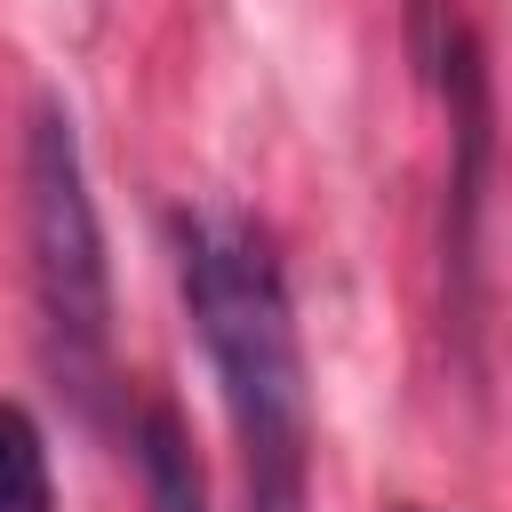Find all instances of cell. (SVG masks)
<instances>
[{"mask_svg": "<svg viewBox=\"0 0 512 512\" xmlns=\"http://www.w3.org/2000/svg\"><path fill=\"white\" fill-rule=\"evenodd\" d=\"M176 288L192 336L216 368V400L240 448V504L248 512H304L312 504V384L296 296L272 232L240 208H176Z\"/></svg>", "mask_w": 512, "mask_h": 512, "instance_id": "6da1fadb", "label": "cell"}, {"mask_svg": "<svg viewBox=\"0 0 512 512\" xmlns=\"http://www.w3.org/2000/svg\"><path fill=\"white\" fill-rule=\"evenodd\" d=\"M0 512H56L48 432L24 400H0Z\"/></svg>", "mask_w": 512, "mask_h": 512, "instance_id": "277c9868", "label": "cell"}, {"mask_svg": "<svg viewBox=\"0 0 512 512\" xmlns=\"http://www.w3.org/2000/svg\"><path fill=\"white\" fill-rule=\"evenodd\" d=\"M400 512H424V504H400Z\"/></svg>", "mask_w": 512, "mask_h": 512, "instance_id": "8992f818", "label": "cell"}, {"mask_svg": "<svg viewBox=\"0 0 512 512\" xmlns=\"http://www.w3.org/2000/svg\"><path fill=\"white\" fill-rule=\"evenodd\" d=\"M24 248H32L48 376L88 416H104V400H112V256H104V216H96L80 128L56 96H40L32 128H24Z\"/></svg>", "mask_w": 512, "mask_h": 512, "instance_id": "7a4b0ae2", "label": "cell"}, {"mask_svg": "<svg viewBox=\"0 0 512 512\" xmlns=\"http://www.w3.org/2000/svg\"><path fill=\"white\" fill-rule=\"evenodd\" d=\"M408 8H416V40H424V56H440V40H448V32H440V0H408Z\"/></svg>", "mask_w": 512, "mask_h": 512, "instance_id": "5b68a950", "label": "cell"}, {"mask_svg": "<svg viewBox=\"0 0 512 512\" xmlns=\"http://www.w3.org/2000/svg\"><path fill=\"white\" fill-rule=\"evenodd\" d=\"M136 472H144V504L152 512H208V472L176 424V408H144L136 416Z\"/></svg>", "mask_w": 512, "mask_h": 512, "instance_id": "3957f363", "label": "cell"}]
</instances>
